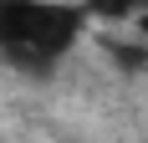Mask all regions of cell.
Segmentation results:
<instances>
[{
  "instance_id": "obj_1",
  "label": "cell",
  "mask_w": 148,
  "mask_h": 143,
  "mask_svg": "<svg viewBox=\"0 0 148 143\" xmlns=\"http://www.w3.org/2000/svg\"><path fill=\"white\" fill-rule=\"evenodd\" d=\"M82 5L56 0H0V51L21 72L46 77L51 61L82 36Z\"/></svg>"
},
{
  "instance_id": "obj_2",
  "label": "cell",
  "mask_w": 148,
  "mask_h": 143,
  "mask_svg": "<svg viewBox=\"0 0 148 143\" xmlns=\"http://www.w3.org/2000/svg\"><path fill=\"white\" fill-rule=\"evenodd\" d=\"M148 0H87L82 15H102V21H128V15H143Z\"/></svg>"
},
{
  "instance_id": "obj_3",
  "label": "cell",
  "mask_w": 148,
  "mask_h": 143,
  "mask_svg": "<svg viewBox=\"0 0 148 143\" xmlns=\"http://www.w3.org/2000/svg\"><path fill=\"white\" fill-rule=\"evenodd\" d=\"M107 56L118 61V72H148V46H123V41H107Z\"/></svg>"
},
{
  "instance_id": "obj_4",
  "label": "cell",
  "mask_w": 148,
  "mask_h": 143,
  "mask_svg": "<svg viewBox=\"0 0 148 143\" xmlns=\"http://www.w3.org/2000/svg\"><path fill=\"white\" fill-rule=\"evenodd\" d=\"M138 31H143V41H148V10H143V15H138Z\"/></svg>"
}]
</instances>
